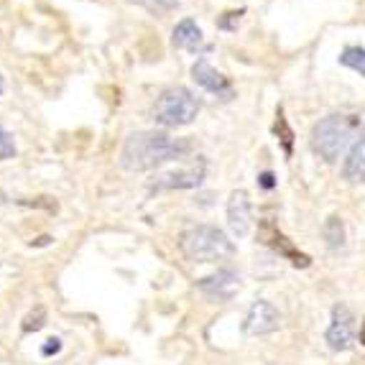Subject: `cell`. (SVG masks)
<instances>
[{"instance_id": "cell-3", "label": "cell", "mask_w": 365, "mask_h": 365, "mask_svg": "<svg viewBox=\"0 0 365 365\" xmlns=\"http://www.w3.org/2000/svg\"><path fill=\"white\" fill-rule=\"evenodd\" d=\"M179 250L195 263H217L235 256V243L215 225H192L179 235Z\"/></svg>"}, {"instance_id": "cell-2", "label": "cell", "mask_w": 365, "mask_h": 365, "mask_svg": "<svg viewBox=\"0 0 365 365\" xmlns=\"http://www.w3.org/2000/svg\"><path fill=\"white\" fill-rule=\"evenodd\" d=\"M358 128H360V118L358 115L332 113V115L322 118V120H317L314 125H312L309 146H312V151H314L317 156L322 158V161H327V164H335Z\"/></svg>"}, {"instance_id": "cell-11", "label": "cell", "mask_w": 365, "mask_h": 365, "mask_svg": "<svg viewBox=\"0 0 365 365\" xmlns=\"http://www.w3.org/2000/svg\"><path fill=\"white\" fill-rule=\"evenodd\" d=\"M197 289L210 299L230 302V299L240 292V276H237L235 271H230V268H222V271H217V274L197 281Z\"/></svg>"}, {"instance_id": "cell-6", "label": "cell", "mask_w": 365, "mask_h": 365, "mask_svg": "<svg viewBox=\"0 0 365 365\" xmlns=\"http://www.w3.org/2000/svg\"><path fill=\"white\" fill-rule=\"evenodd\" d=\"M192 79H195L205 92H210L215 100H220V103H230V100L235 98V87H232L230 77L217 72L205 56H200V59L192 64Z\"/></svg>"}, {"instance_id": "cell-5", "label": "cell", "mask_w": 365, "mask_h": 365, "mask_svg": "<svg viewBox=\"0 0 365 365\" xmlns=\"http://www.w3.org/2000/svg\"><path fill=\"white\" fill-rule=\"evenodd\" d=\"M258 240H261L266 248L274 250V253H279L281 258H287L292 266H297V268L312 266V258L307 256V253H302V250L279 230V225H276L274 220H261V222H258Z\"/></svg>"}, {"instance_id": "cell-20", "label": "cell", "mask_w": 365, "mask_h": 365, "mask_svg": "<svg viewBox=\"0 0 365 365\" xmlns=\"http://www.w3.org/2000/svg\"><path fill=\"white\" fill-rule=\"evenodd\" d=\"M46 324V312L41 307H36V314H29L24 322V332H38Z\"/></svg>"}, {"instance_id": "cell-23", "label": "cell", "mask_w": 365, "mask_h": 365, "mask_svg": "<svg viewBox=\"0 0 365 365\" xmlns=\"http://www.w3.org/2000/svg\"><path fill=\"white\" fill-rule=\"evenodd\" d=\"M3 92H6V77L0 74V95H3Z\"/></svg>"}, {"instance_id": "cell-18", "label": "cell", "mask_w": 365, "mask_h": 365, "mask_svg": "<svg viewBox=\"0 0 365 365\" xmlns=\"http://www.w3.org/2000/svg\"><path fill=\"white\" fill-rule=\"evenodd\" d=\"M243 16H245V8H240V11H225L217 19V29L232 34V31H237V26H240V19H243Z\"/></svg>"}, {"instance_id": "cell-1", "label": "cell", "mask_w": 365, "mask_h": 365, "mask_svg": "<svg viewBox=\"0 0 365 365\" xmlns=\"http://www.w3.org/2000/svg\"><path fill=\"white\" fill-rule=\"evenodd\" d=\"M192 151L189 138H174L166 130H135L125 138L120 151V166L125 171H151L184 158Z\"/></svg>"}, {"instance_id": "cell-10", "label": "cell", "mask_w": 365, "mask_h": 365, "mask_svg": "<svg viewBox=\"0 0 365 365\" xmlns=\"http://www.w3.org/2000/svg\"><path fill=\"white\" fill-rule=\"evenodd\" d=\"M279 324H281L279 309L271 302H266V299H258V302L250 304L248 314H245L243 329L248 335H271V332L279 329Z\"/></svg>"}, {"instance_id": "cell-24", "label": "cell", "mask_w": 365, "mask_h": 365, "mask_svg": "<svg viewBox=\"0 0 365 365\" xmlns=\"http://www.w3.org/2000/svg\"><path fill=\"white\" fill-rule=\"evenodd\" d=\"M360 342H365V324H363V332H360Z\"/></svg>"}, {"instance_id": "cell-22", "label": "cell", "mask_w": 365, "mask_h": 365, "mask_svg": "<svg viewBox=\"0 0 365 365\" xmlns=\"http://www.w3.org/2000/svg\"><path fill=\"white\" fill-rule=\"evenodd\" d=\"M59 350H61V342L56 340V337L46 340V345L41 347V353H43V355H54V353H59Z\"/></svg>"}, {"instance_id": "cell-19", "label": "cell", "mask_w": 365, "mask_h": 365, "mask_svg": "<svg viewBox=\"0 0 365 365\" xmlns=\"http://www.w3.org/2000/svg\"><path fill=\"white\" fill-rule=\"evenodd\" d=\"M13 156H16V138H13L11 130L0 125V161H8Z\"/></svg>"}, {"instance_id": "cell-8", "label": "cell", "mask_w": 365, "mask_h": 365, "mask_svg": "<svg viewBox=\"0 0 365 365\" xmlns=\"http://www.w3.org/2000/svg\"><path fill=\"white\" fill-rule=\"evenodd\" d=\"M327 345L342 353V350H350L355 342V314L347 304H335L332 307V322L327 327V335H324Z\"/></svg>"}, {"instance_id": "cell-12", "label": "cell", "mask_w": 365, "mask_h": 365, "mask_svg": "<svg viewBox=\"0 0 365 365\" xmlns=\"http://www.w3.org/2000/svg\"><path fill=\"white\" fill-rule=\"evenodd\" d=\"M171 43H174V49H182V51H189V54H205L210 51L207 41H205V34H202L200 24L195 19H182L174 31H171Z\"/></svg>"}, {"instance_id": "cell-9", "label": "cell", "mask_w": 365, "mask_h": 365, "mask_svg": "<svg viewBox=\"0 0 365 365\" xmlns=\"http://www.w3.org/2000/svg\"><path fill=\"white\" fill-rule=\"evenodd\" d=\"M227 225H230L232 235L245 237L253 227V202L245 189H235L230 192L227 200Z\"/></svg>"}, {"instance_id": "cell-14", "label": "cell", "mask_w": 365, "mask_h": 365, "mask_svg": "<svg viewBox=\"0 0 365 365\" xmlns=\"http://www.w3.org/2000/svg\"><path fill=\"white\" fill-rule=\"evenodd\" d=\"M322 237H324V245H327L332 253H337V250L345 248L347 232H345V222H342V217H337V215H329V217L324 220V225H322Z\"/></svg>"}, {"instance_id": "cell-16", "label": "cell", "mask_w": 365, "mask_h": 365, "mask_svg": "<svg viewBox=\"0 0 365 365\" xmlns=\"http://www.w3.org/2000/svg\"><path fill=\"white\" fill-rule=\"evenodd\" d=\"M340 64L365 77V49L363 46H345L340 54Z\"/></svg>"}, {"instance_id": "cell-21", "label": "cell", "mask_w": 365, "mask_h": 365, "mask_svg": "<svg viewBox=\"0 0 365 365\" xmlns=\"http://www.w3.org/2000/svg\"><path fill=\"white\" fill-rule=\"evenodd\" d=\"M256 182H258V187H261L263 192H271V189H276V177H274V171H261Z\"/></svg>"}, {"instance_id": "cell-7", "label": "cell", "mask_w": 365, "mask_h": 365, "mask_svg": "<svg viewBox=\"0 0 365 365\" xmlns=\"http://www.w3.org/2000/svg\"><path fill=\"white\" fill-rule=\"evenodd\" d=\"M205 177H207V158L197 156L192 164H184L179 169L156 177L151 189H156V192H161V189H195L205 182Z\"/></svg>"}, {"instance_id": "cell-4", "label": "cell", "mask_w": 365, "mask_h": 365, "mask_svg": "<svg viewBox=\"0 0 365 365\" xmlns=\"http://www.w3.org/2000/svg\"><path fill=\"white\" fill-rule=\"evenodd\" d=\"M200 100L195 98V92L187 87H169L156 98L151 108V115L158 125L164 128H182L195 123V118L200 115Z\"/></svg>"}, {"instance_id": "cell-13", "label": "cell", "mask_w": 365, "mask_h": 365, "mask_svg": "<svg viewBox=\"0 0 365 365\" xmlns=\"http://www.w3.org/2000/svg\"><path fill=\"white\" fill-rule=\"evenodd\" d=\"M342 179L350 184L365 182V128L360 130V135L347 151L345 164H342Z\"/></svg>"}, {"instance_id": "cell-15", "label": "cell", "mask_w": 365, "mask_h": 365, "mask_svg": "<svg viewBox=\"0 0 365 365\" xmlns=\"http://www.w3.org/2000/svg\"><path fill=\"white\" fill-rule=\"evenodd\" d=\"M274 135L279 138L281 148H284V156H287V161L294 156V130L292 125H289L287 115H284V108L276 110V120H274Z\"/></svg>"}, {"instance_id": "cell-17", "label": "cell", "mask_w": 365, "mask_h": 365, "mask_svg": "<svg viewBox=\"0 0 365 365\" xmlns=\"http://www.w3.org/2000/svg\"><path fill=\"white\" fill-rule=\"evenodd\" d=\"M128 3H135V6L146 8V11L153 13V16H164V13H169L171 8L177 6V0H128Z\"/></svg>"}]
</instances>
